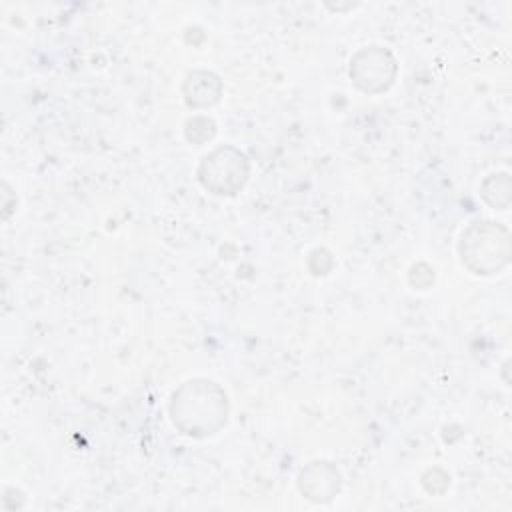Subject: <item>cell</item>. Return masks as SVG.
Returning a JSON list of instances; mask_svg holds the SVG:
<instances>
[{
  "label": "cell",
  "instance_id": "1",
  "mask_svg": "<svg viewBox=\"0 0 512 512\" xmlns=\"http://www.w3.org/2000/svg\"><path fill=\"white\" fill-rule=\"evenodd\" d=\"M172 422L188 436H210L226 422V394L212 380H190L172 396Z\"/></svg>",
  "mask_w": 512,
  "mask_h": 512
},
{
  "label": "cell",
  "instance_id": "2",
  "mask_svg": "<svg viewBox=\"0 0 512 512\" xmlns=\"http://www.w3.org/2000/svg\"><path fill=\"white\" fill-rule=\"evenodd\" d=\"M246 174L244 154L230 146L214 150L200 166V180L214 194H234L242 188Z\"/></svg>",
  "mask_w": 512,
  "mask_h": 512
},
{
  "label": "cell",
  "instance_id": "3",
  "mask_svg": "<svg viewBox=\"0 0 512 512\" xmlns=\"http://www.w3.org/2000/svg\"><path fill=\"white\" fill-rule=\"evenodd\" d=\"M502 228L494 226L492 222H478L472 226L464 236L460 244V252H472L482 248V256L472 264V270L476 274H492L500 266L506 264L508 256V236L504 234L502 238L498 236Z\"/></svg>",
  "mask_w": 512,
  "mask_h": 512
},
{
  "label": "cell",
  "instance_id": "4",
  "mask_svg": "<svg viewBox=\"0 0 512 512\" xmlns=\"http://www.w3.org/2000/svg\"><path fill=\"white\" fill-rule=\"evenodd\" d=\"M350 76L364 92H382L392 84L394 78V60L386 50L372 46L370 50H362L356 54Z\"/></svg>",
  "mask_w": 512,
  "mask_h": 512
},
{
  "label": "cell",
  "instance_id": "5",
  "mask_svg": "<svg viewBox=\"0 0 512 512\" xmlns=\"http://www.w3.org/2000/svg\"><path fill=\"white\" fill-rule=\"evenodd\" d=\"M318 470H320V476L318 474L312 476L308 468L300 474V490L306 492L310 500L326 502L334 496V492H338L340 476L332 466H328V462H318Z\"/></svg>",
  "mask_w": 512,
  "mask_h": 512
},
{
  "label": "cell",
  "instance_id": "6",
  "mask_svg": "<svg viewBox=\"0 0 512 512\" xmlns=\"http://www.w3.org/2000/svg\"><path fill=\"white\" fill-rule=\"evenodd\" d=\"M218 78L208 74V72H198V74H190L188 76V82H186V100L188 104L192 106H208L212 102L218 100V92H212V84H218L216 82Z\"/></svg>",
  "mask_w": 512,
  "mask_h": 512
}]
</instances>
